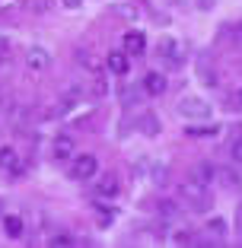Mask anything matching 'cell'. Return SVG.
Listing matches in <instances>:
<instances>
[{"instance_id":"1","label":"cell","mask_w":242,"mask_h":248,"mask_svg":"<svg viewBox=\"0 0 242 248\" xmlns=\"http://www.w3.org/2000/svg\"><path fill=\"white\" fill-rule=\"evenodd\" d=\"M178 115H185V118H210L213 108H210V102H204V99L188 95V99H178Z\"/></svg>"},{"instance_id":"2","label":"cell","mask_w":242,"mask_h":248,"mask_svg":"<svg viewBox=\"0 0 242 248\" xmlns=\"http://www.w3.org/2000/svg\"><path fill=\"white\" fill-rule=\"evenodd\" d=\"M96 169H99V159H96L93 153H83V156H77V162H74V178H93Z\"/></svg>"},{"instance_id":"3","label":"cell","mask_w":242,"mask_h":248,"mask_svg":"<svg viewBox=\"0 0 242 248\" xmlns=\"http://www.w3.org/2000/svg\"><path fill=\"white\" fill-rule=\"evenodd\" d=\"M51 156L58 162H67V159H74V140L67 137V134H61V137L51 140Z\"/></svg>"},{"instance_id":"4","label":"cell","mask_w":242,"mask_h":248,"mask_svg":"<svg viewBox=\"0 0 242 248\" xmlns=\"http://www.w3.org/2000/svg\"><path fill=\"white\" fill-rule=\"evenodd\" d=\"M144 51H147V38H144V32H128L125 35V54L128 58H140Z\"/></svg>"},{"instance_id":"5","label":"cell","mask_w":242,"mask_h":248,"mask_svg":"<svg viewBox=\"0 0 242 248\" xmlns=\"http://www.w3.org/2000/svg\"><path fill=\"white\" fill-rule=\"evenodd\" d=\"M144 93L147 95H162L166 93V77H162L160 70H150L147 77H144Z\"/></svg>"},{"instance_id":"6","label":"cell","mask_w":242,"mask_h":248,"mask_svg":"<svg viewBox=\"0 0 242 248\" xmlns=\"http://www.w3.org/2000/svg\"><path fill=\"white\" fill-rule=\"evenodd\" d=\"M213 175H217V172H213V166H210V162H198V166L191 169V182H194V185H201V188H207V185L213 182Z\"/></svg>"},{"instance_id":"7","label":"cell","mask_w":242,"mask_h":248,"mask_svg":"<svg viewBox=\"0 0 242 248\" xmlns=\"http://www.w3.org/2000/svg\"><path fill=\"white\" fill-rule=\"evenodd\" d=\"M156 51H160L166 61H172V67H178V61H182V48H178V42H176V38H162Z\"/></svg>"},{"instance_id":"8","label":"cell","mask_w":242,"mask_h":248,"mask_svg":"<svg viewBox=\"0 0 242 248\" xmlns=\"http://www.w3.org/2000/svg\"><path fill=\"white\" fill-rule=\"evenodd\" d=\"M105 64H109V70L118 73V77L131 70V64H128V54H125V51H112L109 58H105Z\"/></svg>"},{"instance_id":"9","label":"cell","mask_w":242,"mask_h":248,"mask_svg":"<svg viewBox=\"0 0 242 248\" xmlns=\"http://www.w3.org/2000/svg\"><path fill=\"white\" fill-rule=\"evenodd\" d=\"M0 169H7V172H19L22 169L13 146H0Z\"/></svg>"},{"instance_id":"10","label":"cell","mask_w":242,"mask_h":248,"mask_svg":"<svg viewBox=\"0 0 242 248\" xmlns=\"http://www.w3.org/2000/svg\"><path fill=\"white\" fill-rule=\"evenodd\" d=\"M26 64H29L32 70H45V67L51 64V58H48V51H42V48H32V51L26 54Z\"/></svg>"},{"instance_id":"11","label":"cell","mask_w":242,"mask_h":248,"mask_svg":"<svg viewBox=\"0 0 242 248\" xmlns=\"http://www.w3.org/2000/svg\"><path fill=\"white\" fill-rule=\"evenodd\" d=\"M96 191H99L102 197H115L118 194V178L115 175H102V182H99V188H96Z\"/></svg>"},{"instance_id":"12","label":"cell","mask_w":242,"mask_h":248,"mask_svg":"<svg viewBox=\"0 0 242 248\" xmlns=\"http://www.w3.org/2000/svg\"><path fill=\"white\" fill-rule=\"evenodd\" d=\"M77 61H80V64L86 67L89 73H96V70H99V61H96L93 54H89V48H77Z\"/></svg>"},{"instance_id":"13","label":"cell","mask_w":242,"mask_h":248,"mask_svg":"<svg viewBox=\"0 0 242 248\" xmlns=\"http://www.w3.org/2000/svg\"><path fill=\"white\" fill-rule=\"evenodd\" d=\"M3 229H7V235H22V219L19 217H3Z\"/></svg>"},{"instance_id":"14","label":"cell","mask_w":242,"mask_h":248,"mask_svg":"<svg viewBox=\"0 0 242 248\" xmlns=\"http://www.w3.org/2000/svg\"><path fill=\"white\" fill-rule=\"evenodd\" d=\"M70 245H77L70 235H51V248H70Z\"/></svg>"},{"instance_id":"15","label":"cell","mask_w":242,"mask_h":248,"mask_svg":"<svg viewBox=\"0 0 242 248\" xmlns=\"http://www.w3.org/2000/svg\"><path fill=\"white\" fill-rule=\"evenodd\" d=\"M96 213H99V226H109V223H112V217H115V213H112V210H105L102 204L96 207Z\"/></svg>"},{"instance_id":"16","label":"cell","mask_w":242,"mask_h":248,"mask_svg":"<svg viewBox=\"0 0 242 248\" xmlns=\"http://www.w3.org/2000/svg\"><path fill=\"white\" fill-rule=\"evenodd\" d=\"M226 35L233 38L236 45H242V22H236V26H229V29H226Z\"/></svg>"},{"instance_id":"17","label":"cell","mask_w":242,"mask_h":248,"mask_svg":"<svg viewBox=\"0 0 242 248\" xmlns=\"http://www.w3.org/2000/svg\"><path fill=\"white\" fill-rule=\"evenodd\" d=\"M191 137H204V134H207V137H213V134H217V127H213V124H210V127H191Z\"/></svg>"},{"instance_id":"18","label":"cell","mask_w":242,"mask_h":248,"mask_svg":"<svg viewBox=\"0 0 242 248\" xmlns=\"http://www.w3.org/2000/svg\"><path fill=\"white\" fill-rule=\"evenodd\" d=\"M26 7H29V10H48V7H51V0H26Z\"/></svg>"},{"instance_id":"19","label":"cell","mask_w":242,"mask_h":248,"mask_svg":"<svg viewBox=\"0 0 242 248\" xmlns=\"http://www.w3.org/2000/svg\"><path fill=\"white\" fill-rule=\"evenodd\" d=\"M229 156H233V162H239V166H242V140H236V143H233Z\"/></svg>"},{"instance_id":"20","label":"cell","mask_w":242,"mask_h":248,"mask_svg":"<svg viewBox=\"0 0 242 248\" xmlns=\"http://www.w3.org/2000/svg\"><path fill=\"white\" fill-rule=\"evenodd\" d=\"M223 185H233V188H239V175H236V172H223Z\"/></svg>"},{"instance_id":"21","label":"cell","mask_w":242,"mask_h":248,"mask_svg":"<svg viewBox=\"0 0 242 248\" xmlns=\"http://www.w3.org/2000/svg\"><path fill=\"white\" fill-rule=\"evenodd\" d=\"M172 242H176V245H191V235L188 232H176V235H172Z\"/></svg>"},{"instance_id":"22","label":"cell","mask_w":242,"mask_h":248,"mask_svg":"<svg viewBox=\"0 0 242 248\" xmlns=\"http://www.w3.org/2000/svg\"><path fill=\"white\" fill-rule=\"evenodd\" d=\"M80 3H83V0H64V7H67V10H77Z\"/></svg>"},{"instance_id":"23","label":"cell","mask_w":242,"mask_h":248,"mask_svg":"<svg viewBox=\"0 0 242 248\" xmlns=\"http://www.w3.org/2000/svg\"><path fill=\"white\" fill-rule=\"evenodd\" d=\"M236 99H239V105H242V89H239V95H236Z\"/></svg>"}]
</instances>
